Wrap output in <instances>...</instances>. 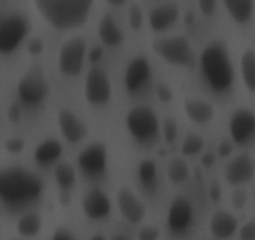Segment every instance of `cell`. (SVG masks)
<instances>
[{
	"label": "cell",
	"mask_w": 255,
	"mask_h": 240,
	"mask_svg": "<svg viewBox=\"0 0 255 240\" xmlns=\"http://www.w3.org/2000/svg\"><path fill=\"white\" fill-rule=\"evenodd\" d=\"M44 182L40 176L21 166L0 169V202L13 209L28 207L40 199Z\"/></svg>",
	"instance_id": "6da1fadb"
},
{
	"label": "cell",
	"mask_w": 255,
	"mask_h": 240,
	"mask_svg": "<svg viewBox=\"0 0 255 240\" xmlns=\"http://www.w3.org/2000/svg\"><path fill=\"white\" fill-rule=\"evenodd\" d=\"M95 0H34L44 20L56 30L80 28L92 13Z\"/></svg>",
	"instance_id": "7a4b0ae2"
},
{
	"label": "cell",
	"mask_w": 255,
	"mask_h": 240,
	"mask_svg": "<svg viewBox=\"0 0 255 240\" xmlns=\"http://www.w3.org/2000/svg\"><path fill=\"white\" fill-rule=\"evenodd\" d=\"M203 77L213 92L227 93L234 84V65L227 45L214 40L203 49L199 56Z\"/></svg>",
	"instance_id": "3957f363"
},
{
	"label": "cell",
	"mask_w": 255,
	"mask_h": 240,
	"mask_svg": "<svg viewBox=\"0 0 255 240\" xmlns=\"http://www.w3.org/2000/svg\"><path fill=\"white\" fill-rule=\"evenodd\" d=\"M150 46L155 55L171 67L193 69L197 65V54L186 36L174 35L155 39Z\"/></svg>",
	"instance_id": "277c9868"
},
{
	"label": "cell",
	"mask_w": 255,
	"mask_h": 240,
	"mask_svg": "<svg viewBox=\"0 0 255 240\" xmlns=\"http://www.w3.org/2000/svg\"><path fill=\"white\" fill-rule=\"evenodd\" d=\"M16 90L19 100L25 107L35 108L49 98L50 83L44 70L38 65H33L21 75Z\"/></svg>",
	"instance_id": "5b68a950"
},
{
	"label": "cell",
	"mask_w": 255,
	"mask_h": 240,
	"mask_svg": "<svg viewBox=\"0 0 255 240\" xmlns=\"http://www.w3.org/2000/svg\"><path fill=\"white\" fill-rule=\"evenodd\" d=\"M30 21L21 13L0 14V54H10L29 35Z\"/></svg>",
	"instance_id": "8992f818"
},
{
	"label": "cell",
	"mask_w": 255,
	"mask_h": 240,
	"mask_svg": "<svg viewBox=\"0 0 255 240\" xmlns=\"http://www.w3.org/2000/svg\"><path fill=\"white\" fill-rule=\"evenodd\" d=\"M125 125L135 140L140 143L151 141L160 131V124L151 108L138 105L129 110L125 117Z\"/></svg>",
	"instance_id": "52a82bcc"
},
{
	"label": "cell",
	"mask_w": 255,
	"mask_h": 240,
	"mask_svg": "<svg viewBox=\"0 0 255 240\" xmlns=\"http://www.w3.org/2000/svg\"><path fill=\"white\" fill-rule=\"evenodd\" d=\"M88 55L87 41L74 36L61 45L58 55L59 72L65 78H75L80 74Z\"/></svg>",
	"instance_id": "ba28073f"
},
{
	"label": "cell",
	"mask_w": 255,
	"mask_h": 240,
	"mask_svg": "<svg viewBox=\"0 0 255 240\" xmlns=\"http://www.w3.org/2000/svg\"><path fill=\"white\" fill-rule=\"evenodd\" d=\"M84 95L93 107H102L112 99L113 87L109 74L99 67H93L88 72L84 82Z\"/></svg>",
	"instance_id": "9c48e42d"
},
{
	"label": "cell",
	"mask_w": 255,
	"mask_h": 240,
	"mask_svg": "<svg viewBox=\"0 0 255 240\" xmlns=\"http://www.w3.org/2000/svg\"><path fill=\"white\" fill-rule=\"evenodd\" d=\"M194 222V208L190 200L183 195L174 198L166 214V227L174 235H183Z\"/></svg>",
	"instance_id": "30bf717a"
},
{
	"label": "cell",
	"mask_w": 255,
	"mask_h": 240,
	"mask_svg": "<svg viewBox=\"0 0 255 240\" xmlns=\"http://www.w3.org/2000/svg\"><path fill=\"white\" fill-rule=\"evenodd\" d=\"M78 166L85 175L99 178L107 170L108 150L103 143H92L78 155Z\"/></svg>",
	"instance_id": "8fae6325"
},
{
	"label": "cell",
	"mask_w": 255,
	"mask_h": 240,
	"mask_svg": "<svg viewBox=\"0 0 255 240\" xmlns=\"http://www.w3.org/2000/svg\"><path fill=\"white\" fill-rule=\"evenodd\" d=\"M230 138L238 145L249 143L255 136V114L250 109L240 108L232 114L229 120Z\"/></svg>",
	"instance_id": "7c38bea8"
},
{
	"label": "cell",
	"mask_w": 255,
	"mask_h": 240,
	"mask_svg": "<svg viewBox=\"0 0 255 240\" xmlns=\"http://www.w3.org/2000/svg\"><path fill=\"white\" fill-rule=\"evenodd\" d=\"M151 78V65L143 55L133 58L124 72V87L128 93L135 94L140 92Z\"/></svg>",
	"instance_id": "4fadbf2b"
},
{
	"label": "cell",
	"mask_w": 255,
	"mask_h": 240,
	"mask_svg": "<svg viewBox=\"0 0 255 240\" xmlns=\"http://www.w3.org/2000/svg\"><path fill=\"white\" fill-rule=\"evenodd\" d=\"M117 204L122 217L130 224H139L145 218V204L130 188L122 187L118 190Z\"/></svg>",
	"instance_id": "5bb4252c"
},
{
	"label": "cell",
	"mask_w": 255,
	"mask_h": 240,
	"mask_svg": "<svg viewBox=\"0 0 255 240\" xmlns=\"http://www.w3.org/2000/svg\"><path fill=\"white\" fill-rule=\"evenodd\" d=\"M255 175V160L252 155L242 153L230 159L225 166V179L230 185L247 184Z\"/></svg>",
	"instance_id": "9a60e30c"
},
{
	"label": "cell",
	"mask_w": 255,
	"mask_h": 240,
	"mask_svg": "<svg viewBox=\"0 0 255 240\" xmlns=\"http://www.w3.org/2000/svg\"><path fill=\"white\" fill-rule=\"evenodd\" d=\"M82 209L90 220H103L112 212V200L100 188H92L82 199Z\"/></svg>",
	"instance_id": "2e32d148"
},
{
	"label": "cell",
	"mask_w": 255,
	"mask_h": 240,
	"mask_svg": "<svg viewBox=\"0 0 255 240\" xmlns=\"http://www.w3.org/2000/svg\"><path fill=\"white\" fill-rule=\"evenodd\" d=\"M58 126L60 129L61 136L68 143H79L87 138L89 129L87 124L69 109H61L58 114Z\"/></svg>",
	"instance_id": "e0dca14e"
},
{
	"label": "cell",
	"mask_w": 255,
	"mask_h": 240,
	"mask_svg": "<svg viewBox=\"0 0 255 240\" xmlns=\"http://www.w3.org/2000/svg\"><path fill=\"white\" fill-rule=\"evenodd\" d=\"M180 15L179 6L175 4H161L155 6L149 15V25L154 31H164L176 23Z\"/></svg>",
	"instance_id": "ac0fdd59"
},
{
	"label": "cell",
	"mask_w": 255,
	"mask_h": 240,
	"mask_svg": "<svg viewBox=\"0 0 255 240\" xmlns=\"http://www.w3.org/2000/svg\"><path fill=\"white\" fill-rule=\"evenodd\" d=\"M209 230L217 239L227 240L232 238L238 230V219L232 213L219 210L212 215L209 222Z\"/></svg>",
	"instance_id": "d6986e66"
},
{
	"label": "cell",
	"mask_w": 255,
	"mask_h": 240,
	"mask_svg": "<svg viewBox=\"0 0 255 240\" xmlns=\"http://www.w3.org/2000/svg\"><path fill=\"white\" fill-rule=\"evenodd\" d=\"M184 113L194 124L204 125L215 117V109L209 102L202 99H186L184 102Z\"/></svg>",
	"instance_id": "ffe728a7"
},
{
	"label": "cell",
	"mask_w": 255,
	"mask_h": 240,
	"mask_svg": "<svg viewBox=\"0 0 255 240\" xmlns=\"http://www.w3.org/2000/svg\"><path fill=\"white\" fill-rule=\"evenodd\" d=\"M98 35L103 44H105L109 48H115L123 44L124 41V33L122 28L118 25L117 20L112 14H105L100 19L98 24Z\"/></svg>",
	"instance_id": "44dd1931"
},
{
	"label": "cell",
	"mask_w": 255,
	"mask_h": 240,
	"mask_svg": "<svg viewBox=\"0 0 255 240\" xmlns=\"http://www.w3.org/2000/svg\"><path fill=\"white\" fill-rule=\"evenodd\" d=\"M63 155V145L53 138L41 141L34 150V160L41 166H48L56 163Z\"/></svg>",
	"instance_id": "7402d4cb"
},
{
	"label": "cell",
	"mask_w": 255,
	"mask_h": 240,
	"mask_svg": "<svg viewBox=\"0 0 255 240\" xmlns=\"http://www.w3.org/2000/svg\"><path fill=\"white\" fill-rule=\"evenodd\" d=\"M225 9L238 24H244L254 14V0H223Z\"/></svg>",
	"instance_id": "603a6c76"
},
{
	"label": "cell",
	"mask_w": 255,
	"mask_h": 240,
	"mask_svg": "<svg viewBox=\"0 0 255 240\" xmlns=\"http://www.w3.org/2000/svg\"><path fill=\"white\" fill-rule=\"evenodd\" d=\"M43 228V218L36 212H26L16 223V230L23 238H33L40 233Z\"/></svg>",
	"instance_id": "cb8c5ba5"
},
{
	"label": "cell",
	"mask_w": 255,
	"mask_h": 240,
	"mask_svg": "<svg viewBox=\"0 0 255 240\" xmlns=\"http://www.w3.org/2000/svg\"><path fill=\"white\" fill-rule=\"evenodd\" d=\"M240 73L245 88L255 93V51L248 49L240 58Z\"/></svg>",
	"instance_id": "d4e9b609"
},
{
	"label": "cell",
	"mask_w": 255,
	"mask_h": 240,
	"mask_svg": "<svg viewBox=\"0 0 255 240\" xmlns=\"http://www.w3.org/2000/svg\"><path fill=\"white\" fill-rule=\"evenodd\" d=\"M166 176L171 184H183L190 176V169L185 160L181 158H174L166 165Z\"/></svg>",
	"instance_id": "484cf974"
},
{
	"label": "cell",
	"mask_w": 255,
	"mask_h": 240,
	"mask_svg": "<svg viewBox=\"0 0 255 240\" xmlns=\"http://www.w3.org/2000/svg\"><path fill=\"white\" fill-rule=\"evenodd\" d=\"M54 179L59 188L63 190H69L75 184L77 173L69 163H59L54 169Z\"/></svg>",
	"instance_id": "4316f807"
},
{
	"label": "cell",
	"mask_w": 255,
	"mask_h": 240,
	"mask_svg": "<svg viewBox=\"0 0 255 240\" xmlns=\"http://www.w3.org/2000/svg\"><path fill=\"white\" fill-rule=\"evenodd\" d=\"M138 175L140 182L145 187H151L155 184L156 175H158V169H156L155 161L151 159H144L140 161L138 166Z\"/></svg>",
	"instance_id": "83f0119b"
},
{
	"label": "cell",
	"mask_w": 255,
	"mask_h": 240,
	"mask_svg": "<svg viewBox=\"0 0 255 240\" xmlns=\"http://www.w3.org/2000/svg\"><path fill=\"white\" fill-rule=\"evenodd\" d=\"M205 141L198 134H189L188 136H185V139L183 140L180 146V150L183 155L186 156H193L199 154L200 151L204 149Z\"/></svg>",
	"instance_id": "f1b7e54d"
},
{
	"label": "cell",
	"mask_w": 255,
	"mask_h": 240,
	"mask_svg": "<svg viewBox=\"0 0 255 240\" xmlns=\"http://www.w3.org/2000/svg\"><path fill=\"white\" fill-rule=\"evenodd\" d=\"M128 20H129V25L133 30H139L143 26L144 13L139 4H130V6L128 9Z\"/></svg>",
	"instance_id": "f546056e"
},
{
	"label": "cell",
	"mask_w": 255,
	"mask_h": 240,
	"mask_svg": "<svg viewBox=\"0 0 255 240\" xmlns=\"http://www.w3.org/2000/svg\"><path fill=\"white\" fill-rule=\"evenodd\" d=\"M163 131L164 140L166 144H173L176 140V136H178V125L174 121L173 119H166L163 124Z\"/></svg>",
	"instance_id": "4dcf8cb0"
},
{
	"label": "cell",
	"mask_w": 255,
	"mask_h": 240,
	"mask_svg": "<svg viewBox=\"0 0 255 240\" xmlns=\"http://www.w3.org/2000/svg\"><path fill=\"white\" fill-rule=\"evenodd\" d=\"M161 232L155 225L143 227L138 233V240H159Z\"/></svg>",
	"instance_id": "1f68e13d"
},
{
	"label": "cell",
	"mask_w": 255,
	"mask_h": 240,
	"mask_svg": "<svg viewBox=\"0 0 255 240\" xmlns=\"http://www.w3.org/2000/svg\"><path fill=\"white\" fill-rule=\"evenodd\" d=\"M239 240H255V219L248 220L238 233Z\"/></svg>",
	"instance_id": "d6a6232c"
},
{
	"label": "cell",
	"mask_w": 255,
	"mask_h": 240,
	"mask_svg": "<svg viewBox=\"0 0 255 240\" xmlns=\"http://www.w3.org/2000/svg\"><path fill=\"white\" fill-rule=\"evenodd\" d=\"M249 200V194L245 190L238 189L232 194V205L235 210H242Z\"/></svg>",
	"instance_id": "836d02e7"
},
{
	"label": "cell",
	"mask_w": 255,
	"mask_h": 240,
	"mask_svg": "<svg viewBox=\"0 0 255 240\" xmlns=\"http://www.w3.org/2000/svg\"><path fill=\"white\" fill-rule=\"evenodd\" d=\"M156 97L160 99V102L163 103H170L174 98V93L171 90V88L169 87L165 83H159L155 88Z\"/></svg>",
	"instance_id": "e575fe53"
},
{
	"label": "cell",
	"mask_w": 255,
	"mask_h": 240,
	"mask_svg": "<svg viewBox=\"0 0 255 240\" xmlns=\"http://www.w3.org/2000/svg\"><path fill=\"white\" fill-rule=\"evenodd\" d=\"M24 146H25V143H24L23 139L20 138L6 139L5 143H4V149H5L8 153H11V154L21 153Z\"/></svg>",
	"instance_id": "d590c367"
},
{
	"label": "cell",
	"mask_w": 255,
	"mask_h": 240,
	"mask_svg": "<svg viewBox=\"0 0 255 240\" xmlns=\"http://www.w3.org/2000/svg\"><path fill=\"white\" fill-rule=\"evenodd\" d=\"M218 5V0H198V6L203 15L210 16L215 13Z\"/></svg>",
	"instance_id": "8d00e7d4"
},
{
	"label": "cell",
	"mask_w": 255,
	"mask_h": 240,
	"mask_svg": "<svg viewBox=\"0 0 255 240\" xmlns=\"http://www.w3.org/2000/svg\"><path fill=\"white\" fill-rule=\"evenodd\" d=\"M44 50V43L39 38L30 39L28 41V53L31 55H39L43 53Z\"/></svg>",
	"instance_id": "74e56055"
},
{
	"label": "cell",
	"mask_w": 255,
	"mask_h": 240,
	"mask_svg": "<svg viewBox=\"0 0 255 240\" xmlns=\"http://www.w3.org/2000/svg\"><path fill=\"white\" fill-rule=\"evenodd\" d=\"M51 240H77L74 235L67 229H56Z\"/></svg>",
	"instance_id": "f35d334b"
},
{
	"label": "cell",
	"mask_w": 255,
	"mask_h": 240,
	"mask_svg": "<svg viewBox=\"0 0 255 240\" xmlns=\"http://www.w3.org/2000/svg\"><path fill=\"white\" fill-rule=\"evenodd\" d=\"M209 194H210V198L213 199V202H219V199L222 198V189H220L219 185L214 184L210 187Z\"/></svg>",
	"instance_id": "ab89813d"
},
{
	"label": "cell",
	"mask_w": 255,
	"mask_h": 240,
	"mask_svg": "<svg viewBox=\"0 0 255 240\" xmlns=\"http://www.w3.org/2000/svg\"><path fill=\"white\" fill-rule=\"evenodd\" d=\"M232 150H233L232 145H230L228 141H223V143L219 145V148H218V153H219L220 156H228L230 153H232Z\"/></svg>",
	"instance_id": "60d3db41"
},
{
	"label": "cell",
	"mask_w": 255,
	"mask_h": 240,
	"mask_svg": "<svg viewBox=\"0 0 255 240\" xmlns=\"http://www.w3.org/2000/svg\"><path fill=\"white\" fill-rule=\"evenodd\" d=\"M88 56H89V59L92 60L93 63L100 60V59H102V56H103L102 48H94L93 50H90L89 53H88Z\"/></svg>",
	"instance_id": "b9f144b4"
},
{
	"label": "cell",
	"mask_w": 255,
	"mask_h": 240,
	"mask_svg": "<svg viewBox=\"0 0 255 240\" xmlns=\"http://www.w3.org/2000/svg\"><path fill=\"white\" fill-rule=\"evenodd\" d=\"M214 161H215V158L213 154H207V155L203 156V159H202L203 165L208 166V168H209V166H212L213 164H214Z\"/></svg>",
	"instance_id": "7bdbcfd3"
},
{
	"label": "cell",
	"mask_w": 255,
	"mask_h": 240,
	"mask_svg": "<svg viewBox=\"0 0 255 240\" xmlns=\"http://www.w3.org/2000/svg\"><path fill=\"white\" fill-rule=\"evenodd\" d=\"M109 240H131V238L127 234H114Z\"/></svg>",
	"instance_id": "ee69618b"
},
{
	"label": "cell",
	"mask_w": 255,
	"mask_h": 240,
	"mask_svg": "<svg viewBox=\"0 0 255 240\" xmlns=\"http://www.w3.org/2000/svg\"><path fill=\"white\" fill-rule=\"evenodd\" d=\"M107 1L113 6H122L127 3L128 0H107Z\"/></svg>",
	"instance_id": "f6af8a7d"
},
{
	"label": "cell",
	"mask_w": 255,
	"mask_h": 240,
	"mask_svg": "<svg viewBox=\"0 0 255 240\" xmlns=\"http://www.w3.org/2000/svg\"><path fill=\"white\" fill-rule=\"evenodd\" d=\"M90 240H107V239H105L104 235H102V234H95V235H93L92 238H90Z\"/></svg>",
	"instance_id": "bcb514c9"
},
{
	"label": "cell",
	"mask_w": 255,
	"mask_h": 240,
	"mask_svg": "<svg viewBox=\"0 0 255 240\" xmlns=\"http://www.w3.org/2000/svg\"><path fill=\"white\" fill-rule=\"evenodd\" d=\"M0 239H1V227H0Z\"/></svg>",
	"instance_id": "7dc6e473"
},
{
	"label": "cell",
	"mask_w": 255,
	"mask_h": 240,
	"mask_svg": "<svg viewBox=\"0 0 255 240\" xmlns=\"http://www.w3.org/2000/svg\"><path fill=\"white\" fill-rule=\"evenodd\" d=\"M0 72H1V67H0Z\"/></svg>",
	"instance_id": "c3c4849f"
}]
</instances>
